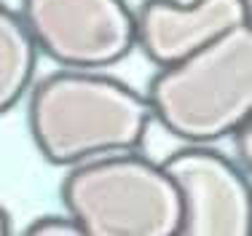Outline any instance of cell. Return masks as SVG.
Returning <instances> with one entry per match:
<instances>
[{
  "label": "cell",
  "mask_w": 252,
  "mask_h": 236,
  "mask_svg": "<svg viewBox=\"0 0 252 236\" xmlns=\"http://www.w3.org/2000/svg\"><path fill=\"white\" fill-rule=\"evenodd\" d=\"M38 51L67 70H105L134 48V11L126 0H22Z\"/></svg>",
  "instance_id": "cell-4"
},
{
  "label": "cell",
  "mask_w": 252,
  "mask_h": 236,
  "mask_svg": "<svg viewBox=\"0 0 252 236\" xmlns=\"http://www.w3.org/2000/svg\"><path fill=\"white\" fill-rule=\"evenodd\" d=\"M30 135L46 161L75 167L142 145L151 126L145 94L99 70H67L32 86Z\"/></svg>",
  "instance_id": "cell-1"
},
{
  "label": "cell",
  "mask_w": 252,
  "mask_h": 236,
  "mask_svg": "<svg viewBox=\"0 0 252 236\" xmlns=\"http://www.w3.org/2000/svg\"><path fill=\"white\" fill-rule=\"evenodd\" d=\"M250 22V0H145L134 11V46L166 67Z\"/></svg>",
  "instance_id": "cell-6"
},
{
  "label": "cell",
  "mask_w": 252,
  "mask_h": 236,
  "mask_svg": "<svg viewBox=\"0 0 252 236\" xmlns=\"http://www.w3.org/2000/svg\"><path fill=\"white\" fill-rule=\"evenodd\" d=\"M145 100L153 121L183 142L212 145L231 137L252 121V24L158 67Z\"/></svg>",
  "instance_id": "cell-2"
},
{
  "label": "cell",
  "mask_w": 252,
  "mask_h": 236,
  "mask_svg": "<svg viewBox=\"0 0 252 236\" xmlns=\"http://www.w3.org/2000/svg\"><path fill=\"white\" fill-rule=\"evenodd\" d=\"M5 234H11V217L3 207H0V236H5Z\"/></svg>",
  "instance_id": "cell-9"
},
{
  "label": "cell",
  "mask_w": 252,
  "mask_h": 236,
  "mask_svg": "<svg viewBox=\"0 0 252 236\" xmlns=\"http://www.w3.org/2000/svg\"><path fill=\"white\" fill-rule=\"evenodd\" d=\"M27 234H40V236H62V234H81L75 220L67 212L64 215H40L27 226Z\"/></svg>",
  "instance_id": "cell-8"
},
{
  "label": "cell",
  "mask_w": 252,
  "mask_h": 236,
  "mask_svg": "<svg viewBox=\"0 0 252 236\" xmlns=\"http://www.w3.org/2000/svg\"><path fill=\"white\" fill-rule=\"evenodd\" d=\"M161 167L180 196V236H252L247 169L193 142L169 153Z\"/></svg>",
  "instance_id": "cell-5"
},
{
  "label": "cell",
  "mask_w": 252,
  "mask_h": 236,
  "mask_svg": "<svg viewBox=\"0 0 252 236\" xmlns=\"http://www.w3.org/2000/svg\"><path fill=\"white\" fill-rule=\"evenodd\" d=\"M38 46L19 11L0 3V116L8 113L32 86Z\"/></svg>",
  "instance_id": "cell-7"
},
{
  "label": "cell",
  "mask_w": 252,
  "mask_h": 236,
  "mask_svg": "<svg viewBox=\"0 0 252 236\" xmlns=\"http://www.w3.org/2000/svg\"><path fill=\"white\" fill-rule=\"evenodd\" d=\"M64 212L89 236H180V196L156 161L110 153L70 167Z\"/></svg>",
  "instance_id": "cell-3"
}]
</instances>
